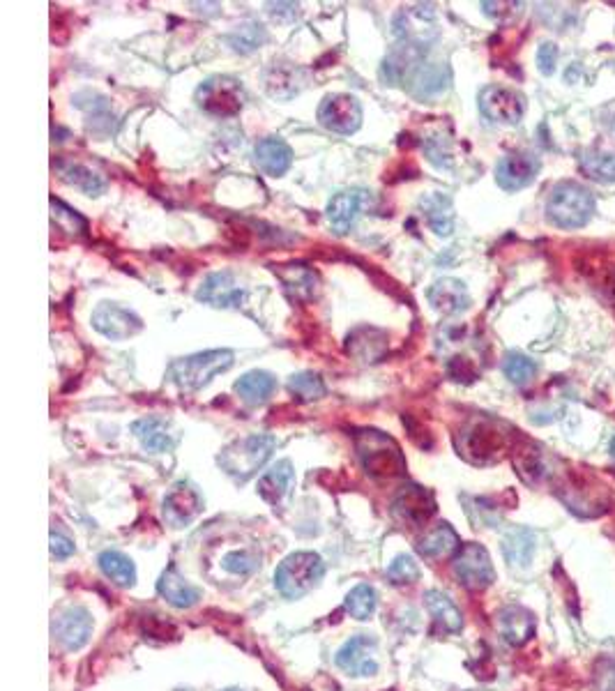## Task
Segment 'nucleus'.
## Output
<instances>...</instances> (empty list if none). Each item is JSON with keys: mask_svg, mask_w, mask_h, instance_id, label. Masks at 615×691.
Here are the masks:
<instances>
[{"mask_svg": "<svg viewBox=\"0 0 615 691\" xmlns=\"http://www.w3.org/2000/svg\"><path fill=\"white\" fill-rule=\"evenodd\" d=\"M595 196L579 182H560L546 201V217L558 229H581L595 215Z\"/></svg>", "mask_w": 615, "mask_h": 691, "instance_id": "f257e3e1", "label": "nucleus"}, {"mask_svg": "<svg viewBox=\"0 0 615 691\" xmlns=\"http://www.w3.org/2000/svg\"><path fill=\"white\" fill-rule=\"evenodd\" d=\"M233 362H235V355L233 351H226V348L194 353V355H187V358L171 362L169 378H171V383H176L180 387V390L194 392L215 381L219 374L229 371L233 367Z\"/></svg>", "mask_w": 615, "mask_h": 691, "instance_id": "f03ea898", "label": "nucleus"}, {"mask_svg": "<svg viewBox=\"0 0 615 691\" xmlns=\"http://www.w3.org/2000/svg\"><path fill=\"white\" fill-rule=\"evenodd\" d=\"M325 576L323 558L314 551H298L284 558L275 572V588L286 599L309 595Z\"/></svg>", "mask_w": 615, "mask_h": 691, "instance_id": "7ed1b4c3", "label": "nucleus"}, {"mask_svg": "<svg viewBox=\"0 0 615 691\" xmlns=\"http://www.w3.org/2000/svg\"><path fill=\"white\" fill-rule=\"evenodd\" d=\"M277 447V438L268 434H254L247 438L235 440V443L226 445L217 461L226 475H231L233 480L245 482L252 477L258 468L265 466V461L272 457Z\"/></svg>", "mask_w": 615, "mask_h": 691, "instance_id": "20e7f679", "label": "nucleus"}, {"mask_svg": "<svg viewBox=\"0 0 615 691\" xmlns=\"http://www.w3.org/2000/svg\"><path fill=\"white\" fill-rule=\"evenodd\" d=\"M358 457L364 470L376 480H390V477L404 475L406 459L399 445L381 431H364L358 436Z\"/></svg>", "mask_w": 615, "mask_h": 691, "instance_id": "39448f33", "label": "nucleus"}, {"mask_svg": "<svg viewBox=\"0 0 615 691\" xmlns=\"http://www.w3.org/2000/svg\"><path fill=\"white\" fill-rule=\"evenodd\" d=\"M194 97L196 104H199L205 113L217 118H231L235 113H240L242 104H245L242 86L231 77L205 79L201 86L196 88Z\"/></svg>", "mask_w": 615, "mask_h": 691, "instance_id": "423d86ee", "label": "nucleus"}, {"mask_svg": "<svg viewBox=\"0 0 615 691\" xmlns=\"http://www.w3.org/2000/svg\"><path fill=\"white\" fill-rule=\"evenodd\" d=\"M452 572L457 581L468 590H484L496 581V569H493L489 551L482 544H463L452 558Z\"/></svg>", "mask_w": 615, "mask_h": 691, "instance_id": "0eeeda50", "label": "nucleus"}, {"mask_svg": "<svg viewBox=\"0 0 615 691\" xmlns=\"http://www.w3.org/2000/svg\"><path fill=\"white\" fill-rule=\"evenodd\" d=\"M392 33L399 42L422 44V47H427V44L438 35L434 5L420 3L401 7L392 19Z\"/></svg>", "mask_w": 615, "mask_h": 691, "instance_id": "6e6552de", "label": "nucleus"}, {"mask_svg": "<svg viewBox=\"0 0 615 691\" xmlns=\"http://www.w3.org/2000/svg\"><path fill=\"white\" fill-rule=\"evenodd\" d=\"M316 118L334 134H353L362 125V104L355 95L334 93L325 97L318 106Z\"/></svg>", "mask_w": 615, "mask_h": 691, "instance_id": "1a4fd4ad", "label": "nucleus"}, {"mask_svg": "<svg viewBox=\"0 0 615 691\" xmlns=\"http://www.w3.org/2000/svg\"><path fill=\"white\" fill-rule=\"evenodd\" d=\"M427 58V47L422 44H408L399 42L381 63V81L385 86H408L410 79L415 77V72L424 65Z\"/></svg>", "mask_w": 615, "mask_h": 691, "instance_id": "9d476101", "label": "nucleus"}, {"mask_svg": "<svg viewBox=\"0 0 615 691\" xmlns=\"http://www.w3.org/2000/svg\"><path fill=\"white\" fill-rule=\"evenodd\" d=\"M376 648L378 643L374 636L358 634L341 645L337 655H334V664L346 675H353V678H371V675L378 673Z\"/></svg>", "mask_w": 615, "mask_h": 691, "instance_id": "9b49d317", "label": "nucleus"}, {"mask_svg": "<svg viewBox=\"0 0 615 691\" xmlns=\"http://www.w3.org/2000/svg\"><path fill=\"white\" fill-rule=\"evenodd\" d=\"M196 300L215 309H233L247 300V288L229 270L212 272L201 282Z\"/></svg>", "mask_w": 615, "mask_h": 691, "instance_id": "f8f14e48", "label": "nucleus"}, {"mask_svg": "<svg viewBox=\"0 0 615 691\" xmlns=\"http://www.w3.org/2000/svg\"><path fill=\"white\" fill-rule=\"evenodd\" d=\"M93 328L111 341H125L143 330V321L134 311L118 305V302H102L93 311Z\"/></svg>", "mask_w": 615, "mask_h": 691, "instance_id": "ddd939ff", "label": "nucleus"}, {"mask_svg": "<svg viewBox=\"0 0 615 691\" xmlns=\"http://www.w3.org/2000/svg\"><path fill=\"white\" fill-rule=\"evenodd\" d=\"M477 100H480V111L491 120V123L516 125L523 118V111H526V100H523V95L505 86L482 88Z\"/></svg>", "mask_w": 615, "mask_h": 691, "instance_id": "4468645a", "label": "nucleus"}, {"mask_svg": "<svg viewBox=\"0 0 615 691\" xmlns=\"http://www.w3.org/2000/svg\"><path fill=\"white\" fill-rule=\"evenodd\" d=\"M436 512V500L429 489L408 484L392 500V516L410 528H420Z\"/></svg>", "mask_w": 615, "mask_h": 691, "instance_id": "2eb2a0df", "label": "nucleus"}, {"mask_svg": "<svg viewBox=\"0 0 615 691\" xmlns=\"http://www.w3.org/2000/svg\"><path fill=\"white\" fill-rule=\"evenodd\" d=\"M93 615L83 606H70L53 620V639L60 643V648L67 652L81 650L90 641L93 634Z\"/></svg>", "mask_w": 615, "mask_h": 691, "instance_id": "dca6fc26", "label": "nucleus"}, {"mask_svg": "<svg viewBox=\"0 0 615 691\" xmlns=\"http://www.w3.org/2000/svg\"><path fill=\"white\" fill-rule=\"evenodd\" d=\"M201 510H203L201 493L187 482L173 484V489L166 493L164 505H162L164 521L173 528L189 526V523L201 514Z\"/></svg>", "mask_w": 615, "mask_h": 691, "instance_id": "f3484780", "label": "nucleus"}, {"mask_svg": "<svg viewBox=\"0 0 615 691\" xmlns=\"http://www.w3.org/2000/svg\"><path fill=\"white\" fill-rule=\"evenodd\" d=\"M371 203V194L364 189H346V192L334 194L328 203V222L330 229L337 235H346L353 231L362 210Z\"/></svg>", "mask_w": 615, "mask_h": 691, "instance_id": "a211bd4d", "label": "nucleus"}, {"mask_svg": "<svg viewBox=\"0 0 615 691\" xmlns=\"http://www.w3.org/2000/svg\"><path fill=\"white\" fill-rule=\"evenodd\" d=\"M539 173V159L526 153H514L498 159L496 182L505 192H519L526 189Z\"/></svg>", "mask_w": 615, "mask_h": 691, "instance_id": "6ab92c4d", "label": "nucleus"}, {"mask_svg": "<svg viewBox=\"0 0 615 691\" xmlns=\"http://www.w3.org/2000/svg\"><path fill=\"white\" fill-rule=\"evenodd\" d=\"M132 434L139 438V443L143 445V450L153 452V454H164L171 452L178 443L176 431H173L171 422L166 417H141L132 424Z\"/></svg>", "mask_w": 615, "mask_h": 691, "instance_id": "aec40b11", "label": "nucleus"}, {"mask_svg": "<svg viewBox=\"0 0 615 691\" xmlns=\"http://www.w3.org/2000/svg\"><path fill=\"white\" fill-rule=\"evenodd\" d=\"M429 305L443 316H457L470 307L468 286L461 279L443 277L427 291Z\"/></svg>", "mask_w": 615, "mask_h": 691, "instance_id": "412c9836", "label": "nucleus"}, {"mask_svg": "<svg viewBox=\"0 0 615 691\" xmlns=\"http://www.w3.org/2000/svg\"><path fill=\"white\" fill-rule=\"evenodd\" d=\"M263 83L268 95L275 97V100H291L302 90V83H305V72L300 70L298 65L293 63H282V60H275L265 67L263 72Z\"/></svg>", "mask_w": 615, "mask_h": 691, "instance_id": "4be33fe9", "label": "nucleus"}, {"mask_svg": "<svg viewBox=\"0 0 615 691\" xmlns=\"http://www.w3.org/2000/svg\"><path fill=\"white\" fill-rule=\"evenodd\" d=\"M537 620L535 615L530 613L523 606H505L498 613V632L503 639L514 645V648H521L535 636Z\"/></svg>", "mask_w": 615, "mask_h": 691, "instance_id": "5701e85b", "label": "nucleus"}, {"mask_svg": "<svg viewBox=\"0 0 615 691\" xmlns=\"http://www.w3.org/2000/svg\"><path fill=\"white\" fill-rule=\"evenodd\" d=\"M254 159L265 176L282 178L293 164V150L286 141L277 139V136H268V139L256 143Z\"/></svg>", "mask_w": 615, "mask_h": 691, "instance_id": "b1692460", "label": "nucleus"}, {"mask_svg": "<svg viewBox=\"0 0 615 691\" xmlns=\"http://www.w3.org/2000/svg\"><path fill=\"white\" fill-rule=\"evenodd\" d=\"M452 81L450 67L443 63H424L420 70L415 72V77L408 83V93L415 100H434L440 93H445L447 86Z\"/></svg>", "mask_w": 615, "mask_h": 691, "instance_id": "393cba45", "label": "nucleus"}, {"mask_svg": "<svg viewBox=\"0 0 615 691\" xmlns=\"http://www.w3.org/2000/svg\"><path fill=\"white\" fill-rule=\"evenodd\" d=\"M157 592L171 606H176V609H192V606L199 604V599H201V590L192 586L185 576H180V572L173 565L166 569V572L162 574V579L157 581Z\"/></svg>", "mask_w": 615, "mask_h": 691, "instance_id": "a878e982", "label": "nucleus"}, {"mask_svg": "<svg viewBox=\"0 0 615 691\" xmlns=\"http://www.w3.org/2000/svg\"><path fill=\"white\" fill-rule=\"evenodd\" d=\"M420 210L424 219H427L429 229L440 238L454 233V208L452 199L443 192H429L420 199Z\"/></svg>", "mask_w": 615, "mask_h": 691, "instance_id": "bb28decb", "label": "nucleus"}, {"mask_svg": "<svg viewBox=\"0 0 615 691\" xmlns=\"http://www.w3.org/2000/svg\"><path fill=\"white\" fill-rule=\"evenodd\" d=\"M424 606H427L431 618H434L436 627L443 629L445 634H459L463 629V615L459 606L445 592L427 590L424 592Z\"/></svg>", "mask_w": 615, "mask_h": 691, "instance_id": "cd10ccee", "label": "nucleus"}, {"mask_svg": "<svg viewBox=\"0 0 615 691\" xmlns=\"http://www.w3.org/2000/svg\"><path fill=\"white\" fill-rule=\"evenodd\" d=\"M500 549H503V556L512 567H528L535 556L537 537L530 528L516 526L503 535Z\"/></svg>", "mask_w": 615, "mask_h": 691, "instance_id": "c85d7f7f", "label": "nucleus"}, {"mask_svg": "<svg viewBox=\"0 0 615 691\" xmlns=\"http://www.w3.org/2000/svg\"><path fill=\"white\" fill-rule=\"evenodd\" d=\"M233 390L242 401H245V404L261 406L272 397V394H275L277 378L272 376L270 371L254 369V371H247V374L235 383Z\"/></svg>", "mask_w": 615, "mask_h": 691, "instance_id": "c756f323", "label": "nucleus"}, {"mask_svg": "<svg viewBox=\"0 0 615 691\" xmlns=\"http://www.w3.org/2000/svg\"><path fill=\"white\" fill-rule=\"evenodd\" d=\"M295 482V470L291 461H279L277 466H272L268 473H263L261 480H258V496H261L265 503L277 505L286 498V493L291 491Z\"/></svg>", "mask_w": 615, "mask_h": 691, "instance_id": "7c9ffc66", "label": "nucleus"}, {"mask_svg": "<svg viewBox=\"0 0 615 691\" xmlns=\"http://www.w3.org/2000/svg\"><path fill=\"white\" fill-rule=\"evenodd\" d=\"M459 549H461L459 535L450 523H438L434 530H429V533L417 542V553L429 560L445 558Z\"/></svg>", "mask_w": 615, "mask_h": 691, "instance_id": "2f4dec72", "label": "nucleus"}, {"mask_svg": "<svg viewBox=\"0 0 615 691\" xmlns=\"http://www.w3.org/2000/svg\"><path fill=\"white\" fill-rule=\"evenodd\" d=\"M275 272L282 279V284L286 286V291L293 295V298L298 300H309L314 298L316 293V286H318V277L316 272L307 268V265H282V268H275Z\"/></svg>", "mask_w": 615, "mask_h": 691, "instance_id": "473e14b6", "label": "nucleus"}, {"mask_svg": "<svg viewBox=\"0 0 615 691\" xmlns=\"http://www.w3.org/2000/svg\"><path fill=\"white\" fill-rule=\"evenodd\" d=\"M58 173L67 185L79 189V192H83L86 196H100L106 192V185H109L104 176H100V173L88 169V166H83V164H74V162L58 164Z\"/></svg>", "mask_w": 615, "mask_h": 691, "instance_id": "72a5a7b5", "label": "nucleus"}, {"mask_svg": "<svg viewBox=\"0 0 615 691\" xmlns=\"http://www.w3.org/2000/svg\"><path fill=\"white\" fill-rule=\"evenodd\" d=\"M97 565H100L106 579L113 581L120 588H132L136 583V567L132 563V558H127L125 553L111 549L102 551L100 558H97Z\"/></svg>", "mask_w": 615, "mask_h": 691, "instance_id": "f704fd0d", "label": "nucleus"}, {"mask_svg": "<svg viewBox=\"0 0 615 691\" xmlns=\"http://www.w3.org/2000/svg\"><path fill=\"white\" fill-rule=\"evenodd\" d=\"M226 44L238 53H254L268 42V30L256 21H245V24L235 26L229 35L224 37Z\"/></svg>", "mask_w": 615, "mask_h": 691, "instance_id": "c9c22d12", "label": "nucleus"}, {"mask_svg": "<svg viewBox=\"0 0 615 691\" xmlns=\"http://www.w3.org/2000/svg\"><path fill=\"white\" fill-rule=\"evenodd\" d=\"M581 169L597 182L615 180V150H586L581 153Z\"/></svg>", "mask_w": 615, "mask_h": 691, "instance_id": "e433bc0d", "label": "nucleus"}, {"mask_svg": "<svg viewBox=\"0 0 615 691\" xmlns=\"http://www.w3.org/2000/svg\"><path fill=\"white\" fill-rule=\"evenodd\" d=\"M376 606H378V595L376 590L369 586V583H360V586H355L351 592L346 595V602H344V611L351 615L355 620H369L371 615L376 613Z\"/></svg>", "mask_w": 615, "mask_h": 691, "instance_id": "4c0bfd02", "label": "nucleus"}, {"mask_svg": "<svg viewBox=\"0 0 615 691\" xmlns=\"http://www.w3.org/2000/svg\"><path fill=\"white\" fill-rule=\"evenodd\" d=\"M288 392L302 401V404H311V401L323 399L328 390H325L323 378L314 374V371H300V374H293L288 378Z\"/></svg>", "mask_w": 615, "mask_h": 691, "instance_id": "58836bf2", "label": "nucleus"}, {"mask_svg": "<svg viewBox=\"0 0 615 691\" xmlns=\"http://www.w3.org/2000/svg\"><path fill=\"white\" fill-rule=\"evenodd\" d=\"M503 371L510 383L528 385L537 376L539 367L533 358H528V355L512 351V353H507V358L503 362Z\"/></svg>", "mask_w": 615, "mask_h": 691, "instance_id": "ea45409f", "label": "nucleus"}, {"mask_svg": "<svg viewBox=\"0 0 615 691\" xmlns=\"http://www.w3.org/2000/svg\"><path fill=\"white\" fill-rule=\"evenodd\" d=\"M500 445H503V436H500V431L489 429L487 424H477V427H473L466 434V452L489 454V452L500 450Z\"/></svg>", "mask_w": 615, "mask_h": 691, "instance_id": "a19ab883", "label": "nucleus"}, {"mask_svg": "<svg viewBox=\"0 0 615 691\" xmlns=\"http://www.w3.org/2000/svg\"><path fill=\"white\" fill-rule=\"evenodd\" d=\"M387 579H390L394 586H410V583L420 579V565L415 563L413 556L401 553V556L394 558L390 567H387Z\"/></svg>", "mask_w": 615, "mask_h": 691, "instance_id": "79ce46f5", "label": "nucleus"}, {"mask_svg": "<svg viewBox=\"0 0 615 691\" xmlns=\"http://www.w3.org/2000/svg\"><path fill=\"white\" fill-rule=\"evenodd\" d=\"M51 217H53V224L58 226V229H63L67 233H83L88 231V222L83 219L77 210H72L70 205H65L63 201L58 199H51Z\"/></svg>", "mask_w": 615, "mask_h": 691, "instance_id": "37998d69", "label": "nucleus"}, {"mask_svg": "<svg viewBox=\"0 0 615 691\" xmlns=\"http://www.w3.org/2000/svg\"><path fill=\"white\" fill-rule=\"evenodd\" d=\"M258 556L252 551H247V549H242V551H231V553H226V556L222 558V567L226 569V572H231V574H238V576H247V574H252L258 569Z\"/></svg>", "mask_w": 615, "mask_h": 691, "instance_id": "c03bdc74", "label": "nucleus"}, {"mask_svg": "<svg viewBox=\"0 0 615 691\" xmlns=\"http://www.w3.org/2000/svg\"><path fill=\"white\" fill-rule=\"evenodd\" d=\"M592 680H595V691H615V659H599Z\"/></svg>", "mask_w": 615, "mask_h": 691, "instance_id": "a18cd8bd", "label": "nucleus"}, {"mask_svg": "<svg viewBox=\"0 0 615 691\" xmlns=\"http://www.w3.org/2000/svg\"><path fill=\"white\" fill-rule=\"evenodd\" d=\"M558 56H560L558 44H553V42H542V44H539V49H537V67H539V72L544 74V77H551V74L556 72Z\"/></svg>", "mask_w": 615, "mask_h": 691, "instance_id": "49530a36", "label": "nucleus"}, {"mask_svg": "<svg viewBox=\"0 0 615 691\" xmlns=\"http://www.w3.org/2000/svg\"><path fill=\"white\" fill-rule=\"evenodd\" d=\"M74 553V542L67 535L60 533V530H51V556L56 560H65Z\"/></svg>", "mask_w": 615, "mask_h": 691, "instance_id": "de8ad7c7", "label": "nucleus"}, {"mask_svg": "<svg viewBox=\"0 0 615 691\" xmlns=\"http://www.w3.org/2000/svg\"><path fill=\"white\" fill-rule=\"evenodd\" d=\"M265 7H268V12L277 21H293L295 17H298V10H300L295 3H268Z\"/></svg>", "mask_w": 615, "mask_h": 691, "instance_id": "09e8293b", "label": "nucleus"}, {"mask_svg": "<svg viewBox=\"0 0 615 691\" xmlns=\"http://www.w3.org/2000/svg\"><path fill=\"white\" fill-rule=\"evenodd\" d=\"M611 457L615 459V436L611 438Z\"/></svg>", "mask_w": 615, "mask_h": 691, "instance_id": "8fccbe9b", "label": "nucleus"}, {"mask_svg": "<svg viewBox=\"0 0 615 691\" xmlns=\"http://www.w3.org/2000/svg\"><path fill=\"white\" fill-rule=\"evenodd\" d=\"M226 691H240V689H226Z\"/></svg>", "mask_w": 615, "mask_h": 691, "instance_id": "3c124183", "label": "nucleus"}]
</instances>
